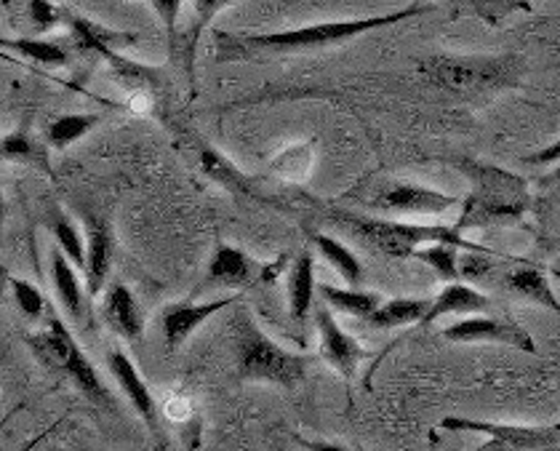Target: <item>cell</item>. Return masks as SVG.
I'll return each instance as SVG.
<instances>
[{"label":"cell","mask_w":560,"mask_h":451,"mask_svg":"<svg viewBox=\"0 0 560 451\" xmlns=\"http://www.w3.org/2000/svg\"><path fill=\"white\" fill-rule=\"evenodd\" d=\"M51 233L57 238V246L70 257L72 265H75L78 270H83V267H86V238L81 235L75 222L67 215H62V211H57L51 219Z\"/></svg>","instance_id":"cell-32"},{"label":"cell","mask_w":560,"mask_h":451,"mask_svg":"<svg viewBox=\"0 0 560 451\" xmlns=\"http://www.w3.org/2000/svg\"><path fill=\"white\" fill-rule=\"evenodd\" d=\"M419 262H424V265L432 267L435 270V276L441 280H446V284H452V280H459V248L452 246V243H430V246L419 248L417 254H413Z\"/></svg>","instance_id":"cell-33"},{"label":"cell","mask_w":560,"mask_h":451,"mask_svg":"<svg viewBox=\"0 0 560 451\" xmlns=\"http://www.w3.org/2000/svg\"><path fill=\"white\" fill-rule=\"evenodd\" d=\"M504 289H508L510 294L521 297V300L534 302L539 304V308L560 315L558 294L552 291L550 278H547V273L541 270L539 265H528V262L515 265L513 270H508V276H504Z\"/></svg>","instance_id":"cell-19"},{"label":"cell","mask_w":560,"mask_h":451,"mask_svg":"<svg viewBox=\"0 0 560 451\" xmlns=\"http://www.w3.org/2000/svg\"><path fill=\"white\" fill-rule=\"evenodd\" d=\"M315 166V144L313 139H300V142L285 144L270 161V172L280 176L289 185H302L310 180Z\"/></svg>","instance_id":"cell-23"},{"label":"cell","mask_w":560,"mask_h":451,"mask_svg":"<svg viewBox=\"0 0 560 451\" xmlns=\"http://www.w3.org/2000/svg\"><path fill=\"white\" fill-rule=\"evenodd\" d=\"M320 297H324L328 308L339 310V313L345 315H352V319H371V315L380 310V304L385 302L382 300L376 291H363V289H352V286H347V289H339V286H331V284H324L318 286Z\"/></svg>","instance_id":"cell-25"},{"label":"cell","mask_w":560,"mask_h":451,"mask_svg":"<svg viewBox=\"0 0 560 451\" xmlns=\"http://www.w3.org/2000/svg\"><path fill=\"white\" fill-rule=\"evenodd\" d=\"M0 48L3 51H14L16 57L30 59V62L54 67V70L70 62V54L59 44L46 38H30V35H24V38H3L0 41Z\"/></svg>","instance_id":"cell-29"},{"label":"cell","mask_w":560,"mask_h":451,"mask_svg":"<svg viewBox=\"0 0 560 451\" xmlns=\"http://www.w3.org/2000/svg\"><path fill=\"white\" fill-rule=\"evenodd\" d=\"M265 276V267L257 259L248 257L243 248L233 243H219L214 248V257L209 262L206 278L200 280L198 291L211 289H248Z\"/></svg>","instance_id":"cell-11"},{"label":"cell","mask_w":560,"mask_h":451,"mask_svg":"<svg viewBox=\"0 0 560 451\" xmlns=\"http://www.w3.org/2000/svg\"><path fill=\"white\" fill-rule=\"evenodd\" d=\"M27 345L33 347V352L46 369L65 374L72 385L86 395L91 404L113 408V393L102 382V377L96 374L94 363L89 361L86 352L81 350V345L75 343V337H72L70 328L65 326V321L59 315H48L46 328L35 332L27 339Z\"/></svg>","instance_id":"cell-6"},{"label":"cell","mask_w":560,"mask_h":451,"mask_svg":"<svg viewBox=\"0 0 560 451\" xmlns=\"http://www.w3.org/2000/svg\"><path fill=\"white\" fill-rule=\"evenodd\" d=\"M337 222H342L358 241L387 254V257H413L419 248L430 246V243H452L465 252H489L480 243L467 241L452 224H417L404 222V219L361 215H337Z\"/></svg>","instance_id":"cell-5"},{"label":"cell","mask_w":560,"mask_h":451,"mask_svg":"<svg viewBox=\"0 0 560 451\" xmlns=\"http://www.w3.org/2000/svg\"><path fill=\"white\" fill-rule=\"evenodd\" d=\"M3 161L5 163H27V166L40 169L44 174H54L51 163H48V148L44 142L27 131H11L3 137Z\"/></svg>","instance_id":"cell-27"},{"label":"cell","mask_w":560,"mask_h":451,"mask_svg":"<svg viewBox=\"0 0 560 451\" xmlns=\"http://www.w3.org/2000/svg\"><path fill=\"white\" fill-rule=\"evenodd\" d=\"M126 107L137 115H148V113H152V107H155V94L148 89L129 91V102H126Z\"/></svg>","instance_id":"cell-37"},{"label":"cell","mask_w":560,"mask_h":451,"mask_svg":"<svg viewBox=\"0 0 560 451\" xmlns=\"http://www.w3.org/2000/svg\"><path fill=\"white\" fill-rule=\"evenodd\" d=\"M115 259V238L109 230V222L102 217H89L86 222V267H83V276H86V291L91 300L105 291V284L113 270Z\"/></svg>","instance_id":"cell-14"},{"label":"cell","mask_w":560,"mask_h":451,"mask_svg":"<svg viewBox=\"0 0 560 451\" xmlns=\"http://www.w3.org/2000/svg\"><path fill=\"white\" fill-rule=\"evenodd\" d=\"M454 166L470 180V195L462 200V217L454 224L459 233L521 222L532 211V187L523 176L472 158H459Z\"/></svg>","instance_id":"cell-2"},{"label":"cell","mask_w":560,"mask_h":451,"mask_svg":"<svg viewBox=\"0 0 560 451\" xmlns=\"http://www.w3.org/2000/svg\"><path fill=\"white\" fill-rule=\"evenodd\" d=\"M459 206L456 195L441 193L419 182H389L371 200V209L389 217H438Z\"/></svg>","instance_id":"cell-8"},{"label":"cell","mask_w":560,"mask_h":451,"mask_svg":"<svg viewBox=\"0 0 560 451\" xmlns=\"http://www.w3.org/2000/svg\"><path fill=\"white\" fill-rule=\"evenodd\" d=\"M5 284H9L11 289V297H14L16 308L22 310V315H27L30 321H40V319H48V304H46V297L44 291L38 289L35 284H30V280H22L16 276H5Z\"/></svg>","instance_id":"cell-34"},{"label":"cell","mask_w":560,"mask_h":451,"mask_svg":"<svg viewBox=\"0 0 560 451\" xmlns=\"http://www.w3.org/2000/svg\"><path fill=\"white\" fill-rule=\"evenodd\" d=\"M230 332H233L237 374L243 382H261V385L278 388L302 385L310 369V358L302 352L285 350L276 339L267 337L246 310L233 315Z\"/></svg>","instance_id":"cell-4"},{"label":"cell","mask_w":560,"mask_h":451,"mask_svg":"<svg viewBox=\"0 0 560 451\" xmlns=\"http://www.w3.org/2000/svg\"><path fill=\"white\" fill-rule=\"evenodd\" d=\"M430 300H411V297H398V300L382 302L366 323L371 328H380V332H393V328L413 326V323H422L424 315L430 313Z\"/></svg>","instance_id":"cell-24"},{"label":"cell","mask_w":560,"mask_h":451,"mask_svg":"<svg viewBox=\"0 0 560 451\" xmlns=\"http://www.w3.org/2000/svg\"><path fill=\"white\" fill-rule=\"evenodd\" d=\"M48 270H51L54 291H57V300L62 304L67 319L75 323L86 321V297L89 291L83 289V280L78 276V267L72 265L70 257L59 246L51 248L48 254Z\"/></svg>","instance_id":"cell-17"},{"label":"cell","mask_w":560,"mask_h":451,"mask_svg":"<svg viewBox=\"0 0 560 451\" xmlns=\"http://www.w3.org/2000/svg\"><path fill=\"white\" fill-rule=\"evenodd\" d=\"M296 443H300V447L307 449V451H347L345 447H339V443L320 441V438H300V436H296Z\"/></svg>","instance_id":"cell-39"},{"label":"cell","mask_w":560,"mask_h":451,"mask_svg":"<svg viewBox=\"0 0 560 451\" xmlns=\"http://www.w3.org/2000/svg\"><path fill=\"white\" fill-rule=\"evenodd\" d=\"M233 0H192L190 5V22L179 33V46L172 62L185 70V78L190 81V91L195 94V59H198V44L200 35L209 30V24L217 20V14H222Z\"/></svg>","instance_id":"cell-16"},{"label":"cell","mask_w":560,"mask_h":451,"mask_svg":"<svg viewBox=\"0 0 560 451\" xmlns=\"http://www.w3.org/2000/svg\"><path fill=\"white\" fill-rule=\"evenodd\" d=\"M417 67L432 86L467 102L517 86L523 72L515 54H432Z\"/></svg>","instance_id":"cell-3"},{"label":"cell","mask_w":560,"mask_h":451,"mask_svg":"<svg viewBox=\"0 0 560 451\" xmlns=\"http://www.w3.org/2000/svg\"><path fill=\"white\" fill-rule=\"evenodd\" d=\"M315 289H318V284H315V259L313 252L304 248L300 257L294 259V265H291L289 276V313L296 326H307L310 313H315Z\"/></svg>","instance_id":"cell-21"},{"label":"cell","mask_w":560,"mask_h":451,"mask_svg":"<svg viewBox=\"0 0 560 451\" xmlns=\"http://www.w3.org/2000/svg\"><path fill=\"white\" fill-rule=\"evenodd\" d=\"M161 412H163V417L172 419V423H187V419H192L195 406L187 395L172 393V395H166V401H163Z\"/></svg>","instance_id":"cell-36"},{"label":"cell","mask_w":560,"mask_h":451,"mask_svg":"<svg viewBox=\"0 0 560 451\" xmlns=\"http://www.w3.org/2000/svg\"><path fill=\"white\" fill-rule=\"evenodd\" d=\"M16 3L22 5V11H16V14L24 16L33 35H44L51 33V30L65 27L67 9H62V5L51 3V0H16Z\"/></svg>","instance_id":"cell-31"},{"label":"cell","mask_w":560,"mask_h":451,"mask_svg":"<svg viewBox=\"0 0 560 451\" xmlns=\"http://www.w3.org/2000/svg\"><path fill=\"white\" fill-rule=\"evenodd\" d=\"M65 30H70L72 41H75V46L81 48V51H94L96 46H107L120 51V48L137 46L139 41L133 33H118V30H109L105 24L83 20V16L72 14V11H67Z\"/></svg>","instance_id":"cell-22"},{"label":"cell","mask_w":560,"mask_h":451,"mask_svg":"<svg viewBox=\"0 0 560 451\" xmlns=\"http://www.w3.org/2000/svg\"><path fill=\"white\" fill-rule=\"evenodd\" d=\"M435 9L432 3H411L393 14L366 16V20H345V22H318L296 30H280V33H214L217 62H243V59L257 57H283V54L315 51L355 41L374 30L393 27V24L411 20V16L430 14Z\"/></svg>","instance_id":"cell-1"},{"label":"cell","mask_w":560,"mask_h":451,"mask_svg":"<svg viewBox=\"0 0 560 451\" xmlns=\"http://www.w3.org/2000/svg\"><path fill=\"white\" fill-rule=\"evenodd\" d=\"M102 120L105 118H102L100 113L59 115V118H54V124L48 126V131H46L48 144H51L54 150H67L70 144L81 142L89 131H94Z\"/></svg>","instance_id":"cell-30"},{"label":"cell","mask_w":560,"mask_h":451,"mask_svg":"<svg viewBox=\"0 0 560 451\" xmlns=\"http://www.w3.org/2000/svg\"><path fill=\"white\" fill-rule=\"evenodd\" d=\"M550 451H560V447H556V449H550Z\"/></svg>","instance_id":"cell-40"},{"label":"cell","mask_w":560,"mask_h":451,"mask_svg":"<svg viewBox=\"0 0 560 451\" xmlns=\"http://www.w3.org/2000/svg\"><path fill=\"white\" fill-rule=\"evenodd\" d=\"M102 321L131 345H142L144 339V315L137 297L126 284H113L102 297Z\"/></svg>","instance_id":"cell-15"},{"label":"cell","mask_w":560,"mask_h":451,"mask_svg":"<svg viewBox=\"0 0 560 451\" xmlns=\"http://www.w3.org/2000/svg\"><path fill=\"white\" fill-rule=\"evenodd\" d=\"M526 163H532V166H560V139L528 155Z\"/></svg>","instance_id":"cell-38"},{"label":"cell","mask_w":560,"mask_h":451,"mask_svg":"<svg viewBox=\"0 0 560 451\" xmlns=\"http://www.w3.org/2000/svg\"><path fill=\"white\" fill-rule=\"evenodd\" d=\"M198 150H200V172H203L209 180H214L217 185H222L224 190H230L233 195H241V198H254V200H265V193L254 185L252 176H246L241 169L230 161L224 152H219L211 144H206L203 139H198Z\"/></svg>","instance_id":"cell-18"},{"label":"cell","mask_w":560,"mask_h":451,"mask_svg":"<svg viewBox=\"0 0 560 451\" xmlns=\"http://www.w3.org/2000/svg\"><path fill=\"white\" fill-rule=\"evenodd\" d=\"M152 9H155L158 20L163 22L166 27V41H168V57H174L176 46H179V14H182V3L185 0H150Z\"/></svg>","instance_id":"cell-35"},{"label":"cell","mask_w":560,"mask_h":451,"mask_svg":"<svg viewBox=\"0 0 560 451\" xmlns=\"http://www.w3.org/2000/svg\"><path fill=\"white\" fill-rule=\"evenodd\" d=\"M313 246L318 248L320 257H324L328 265H331L334 270L342 276L347 286H352V289H361L363 265H361V259H358L355 254H352L342 241H337V238H331L326 233H315L313 235Z\"/></svg>","instance_id":"cell-26"},{"label":"cell","mask_w":560,"mask_h":451,"mask_svg":"<svg viewBox=\"0 0 560 451\" xmlns=\"http://www.w3.org/2000/svg\"><path fill=\"white\" fill-rule=\"evenodd\" d=\"M443 339L448 343H494V345H510L515 350L528 352V356H537V343L532 339V334L523 326H517L513 321L502 319H489V315H470V319H462L452 323V326L443 328Z\"/></svg>","instance_id":"cell-9"},{"label":"cell","mask_w":560,"mask_h":451,"mask_svg":"<svg viewBox=\"0 0 560 451\" xmlns=\"http://www.w3.org/2000/svg\"><path fill=\"white\" fill-rule=\"evenodd\" d=\"M491 308V300L478 291L470 284H462V280H452L441 289V294L435 297L430 304V313L424 315V321L419 326H430L443 315H462V313H483Z\"/></svg>","instance_id":"cell-20"},{"label":"cell","mask_w":560,"mask_h":451,"mask_svg":"<svg viewBox=\"0 0 560 451\" xmlns=\"http://www.w3.org/2000/svg\"><path fill=\"white\" fill-rule=\"evenodd\" d=\"M438 3L448 5L456 14L475 16V20L486 24H499L504 16L517 14V11H532L528 0H438Z\"/></svg>","instance_id":"cell-28"},{"label":"cell","mask_w":560,"mask_h":451,"mask_svg":"<svg viewBox=\"0 0 560 451\" xmlns=\"http://www.w3.org/2000/svg\"><path fill=\"white\" fill-rule=\"evenodd\" d=\"M235 302H237V294L222 297V300H211V302H172V304H166L161 313L166 350L168 352L179 350V347L192 337L195 328L203 326L206 321L214 319V315L222 313V310L233 308Z\"/></svg>","instance_id":"cell-12"},{"label":"cell","mask_w":560,"mask_h":451,"mask_svg":"<svg viewBox=\"0 0 560 451\" xmlns=\"http://www.w3.org/2000/svg\"><path fill=\"white\" fill-rule=\"evenodd\" d=\"M443 430H467L486 436V443L478 451H550L560 447V423L558 425H508V423H483V419L446 417L441 423Z\"/></svg>","instance_id":"cell-7"},{"label":"cell","mask_w":560,"mask_h":451,"mask_svg":"<svg viewBox=\"0 0 560 451\" xmlns=\"http://www.w3.org/2000/svg\"><path fill=\"white\" fill-rule=\"evenodd\" d=\"M315 328H318V337H320V356L328 366L339 371L347 382L358 374V366H361L363 358L369 356L363 350V345L358 343L352 334H347L339 321L334 319L331 310L326 304L315 308Z\"/></svg>","instance_id":"cell-10"},{"label":"cell","mask_w":560,"mask_h":451,"mask_svg":"<svg viewBox=\"0 0 560 451\" xmlns=\"http://www.w3.org/2000/svg\"><path fill=\"white\" fill-rule=\"evenodd\" d=\"M107 366H109V374H113V380L118 382L120 390H124V395L129 398L131 408L139 414V417H142V423L148 425V430L155 438H163L161 419H158V401L152 398L148 382L142 380V374H139L137 363L131 361L129 352L120 350V347H115V350H109Z\"/></svg>","instance_id":"cell-13"}]
</instances>
